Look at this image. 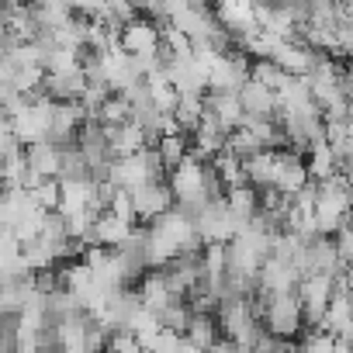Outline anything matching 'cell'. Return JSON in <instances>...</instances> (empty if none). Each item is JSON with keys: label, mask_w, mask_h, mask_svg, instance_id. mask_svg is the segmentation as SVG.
I'll use <instances>...</instances> for the list:
<instances>
[{"label": "cell", "mask_w": 353, "mask_h": 353, "mask_svg": "<svg viewBox=\"0 0 353 353\" xmlns=\"http://www.w3.org/2000/svg\"><path fill=\"white\" fill-rule=\"evenodd\" d=\"M260 325H263V332H270V336L294 339V336L305 329V322H301V301H298V294H294V291L270 294V301L263 305Z\"/></svg>", "instance_id": "1"}, {"label": "cell", "mask_w": 353, "mask_h": 353, "mask_svg": "<svg viewBox=\"0 0 353 353\" xmlns=\"http://www.w3.org/2000/svg\"><path fill=\"white\" fill-rule=\"evenodd\" d=\"M128 194H132L135 222H152V219H159L163 212H170V208H173V194H170L166 181L142 184V188H135V191H128Z\"/></svg>", "instance_id": "2"}, {"label": "cell", "mask_w": 353, "mask_h": 353, "mask_svg": "<svg viewBox=\"0 0 353 353\" xmlns=\"http://www.w3.org/2000/svg\"><path fill=\"white\" fill-rule=\"evenodd\" d=\"M118 46L128 56H156V49H159V28H156V21L135 18L132 25H125L118 32Z\"/></svg>", "instance_id": "3"}, {"label": "cell", "mask_w": 353, "mask_h": 353, "mask_svg": "<svg viewBox=\"0 0 353 353\" xmlns=\"http://www.w3.org/2000/svg\"><path fill=\"white\" fill-rule=\"evenodd\" d=\"M236 97H239V108H243L246 118H274V114H277V94L267 90V87L256 83V80H246V83L236 90Z\"/></svg>", "instance_id": "4"}, {"label": "cell", "mask_w": 353, "mask_h": 353, "mask_svg": "<svg viewBox=\"0 0 353 353\" xmlns=\"http://www.w3.org/2000/svg\"><path fill=\"white\" fill-rule=\"evenodd\" d=\"M83 87H87V77H83V70L77 66V70H66V73H46L39 90H42L49 101H80Z\"/></svg>", "instance_id": "5"}, {"label": "cell", "mask_w": 353, "mask_h": 353, "mask_svg": "<svg viewBox=\"0 0 353 353\" xmlns=\"http://www.w3.org/2000/svg\"><path fill=\"white\" fill-rule=\"evenodd\" d=\"M25 163H28V176H35V181L59 176V145L32 142V145H25Z\"/></svg>", "instance_id": "6"}, {"label": "cell", "mask_w": 353, "mask_h": 353, "mask_svg": "<svg viewBox=\"0 0 353 353\" xmlns=\"http://www.w3.org/2000/svg\"><path fill=\"white\" fill-rule=\"evenodd\" d=\"M222 201H225V208H229V215H232L236 222H250V219L256 215V208H260V191L250 188V184L225 188V191H222Z\"/></svg>", "instance_id": "7"}, {"label": "cell", "mask_w": 353, "mask_h": 353, "mask_svg": "<svg viewBox=\"0 0 353 353\" xmlns=\"http://www.w3.org/2000/svg\"><path fill=\"white\" fill-rule=\"evenodd\" d=\"M176 121V128H181V135H191L198 128V121L205 118V94H181L176 97V108L170 114Z\"/></svg>", "instance_id": "8"}, {"label": "cell", "mask_w": 353, "mask_h": 353, "mask_svg": "<svg viewBox=\"0 0 353 353\" xmlns=\"http://www.w3.org/2000/svg\"><path fill=\"white\" fill-rule=\"evenodd\" d=\"M219 336H222V332H219L215 315H191V319H188L184 339H188L191 346H198L201 353H208V350L215 346V339H219Z\"/></svg>", "instance_id": "9"}, {"label": "cell", "mask_w": 353, "mask_h": 353, "mask_svg": "<svg viewBox=\"0 0 353 353\" xmlns=\"http://www.w3.org/2000/svg\"><path fill=\"white\" fill-rule=\"evenodd\" d=\"M135 298H139V305L149 308V312H163V308L173 301V294H170L166 284H163V274H149V277H142Z\"/></svg>", "instance_id": "10"}, {"label": "cell", "mask_w": 353, "mask_h": 353, "mask_svg": "<svg viewBox=\"0 0 353 353\" xmlns=\"http://www.w3.org/2000/svg\"><path fill=\"white\" fill-rule=\"evenodd\" d=\"M152 149H156V156H159L163 170L170 173L176 163H181V159L188 156V135H159V139L152 142Z\"/></svg>", "instance_id": "11"}, {"label": "cell", "mask_w": 353, "mask_h": 353, "mask_svg": "<svg viewBox=\"0 0 353 353\" xmlns=\"http://www.w3.org/2000/svg\"><path fill=\"white\" fill-rule=\"evenodd\" d=\"M97 121H101L104 128H114V125L132 121V108H128V101H125L121 94H111V97L97 108Z\"/></svg>", "instance_id": "12"}, {"label": "cell", "mask_w": 353, "mask_h": 353, "mask_svg": "<svg viewBox=\"0 0 353 353\" xmlns=\"http://www.w3.org/2000/svg\"><path fill=\"white\" fill-rule=\"evenodd\" d=\"M284 70L274 63V59H250V80H256V83H263L267 90H277L281 83H284Z\"/></svg>", "instance_id": "13"}, {"label": "cell", "mask_w": 353, "mask_h": 353, "mask_svg": "<svg viewBox=\"0 0 353 353\" xmlns=\"http://www.w3.org/2000/svg\"><path fill=\"white\" fill-rule=\"evenodd\" d=\"M159 315V325L163 329H170V332H176V336H184V329H188V319H191V308L181 301V298H173L163 312H156Z\"/></svg>", "instance_id": "14"}, {"label": "cell", "mask_w": 353, "mask_h": 353, "mask_svg": "<svg viewBox=\"0 0 353 353\" xmlns=\"http://www.w3.org/2000/svg\"><path fill=\"white\" fill-rule=\"evenodd\" d=\"M250 353H294V343H291V339H281V336L263 332V336L250 346Z\"/></svg>", "instance_id": "15"}, {"label": "cell", "mask_w": 353, "mask_h": 353, "mask_svg": "<svg viewBox=\"0 0 353 353\" xmlns=\"http://www.w3.org/2000/svg\"><path fill=\"white\" fill-rule=\"evenodd\" d=\"M191 4H198V8H212V0H191Z\"/></svg>", "instance_id": "16"}, {"label": "cell", "mask_w": 353, "mask_h": 353, "mask_svg": "<svg viewBox=\"0 0 353 353\" xmlns=\"http://www.w3.org/2000/svg\"><path fill=\"white\" fill-rule=\"evenodd\" d=\"M4 56H8V49H4V42H0V63H4Z\"/></svg>", "instance_id": "17"}]
</instances>
